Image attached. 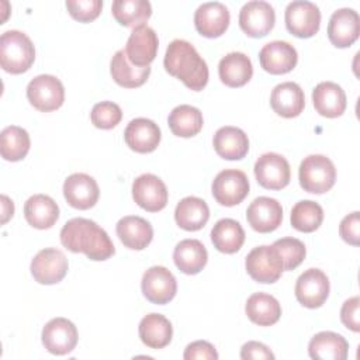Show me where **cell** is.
Returning <instances> with one entry per match:
<instances>
[{
  "mask_svg": "<svg viewBox=\"0 0 360 360\" xmlns=\"http://www.w3.org/2000/svg\"><path fill=\"white\" fill-rule=\"evenodd\" d=\"M60 243L73 253H84L90 260L101 262L115 253L108 233L94 221L72 218L60 229Z\"/></svg>",
  "mask_w": 360,
  "mask_h": 360,
  "instance_id": "cell-1",
  "label": "cell"
},
{
  "mask_svg": "<svg viewBox=\"0 0 360 360\" xmlns=\"http://www.w3.org/2000/svg\"><path fill=\"white\" fill-rule=\"evenodd\" d=\"M165 69L181 80L193 91L202 90L208 83V66L197 49L184 39H173L165 53Z\"/></svg>",
  "mask_w": 360,
  "mask_h": 360,
  "instance_id": "cell-2",
  "label": "cell"
},
{
  "mask_svg": "<svg viewBox=\"0 0 360 360\" xmlns=\"http://www.w3.org/2000/svg\"><path fill=\"white\" fill-rule=\"evenodd\" d=\"M35 60V48L28 35L8 30L0 37V65L11 75L27 72Z\"/></svg>",
  "mask_w": 360,
  "mask_h": 360,
  "instance_id": "cell-3",
  "label": "cell"
},
{
  "mask_svg": "<svg viewBox=\"0 0 360 360\" xmlns=\"http://www.w3.org/2000/svg\"><path fill=\"white\" fill-rule=\"evenodd\" d=\"M298 180L304 191L323 194L329 191L336 181L335 165L323 155H309L304 158L300 165Z\"/></svg>",
  "mask_w": 360,
  "mask_h": 360,
  "instance_id": "cell-4",
  "label": "cell"
},
{
  "mask_svg": "<svg viewBox=\"0 0 360 360\" xmlns=\"http://www.w3.org/2000/svg\"><path fill=\"white\" fill-rule=\"evenodd\" d=\"M245 267L248 274L262 284L276 283L284 271L281 256L273 245L253 248L246 256Z\"/></svg>",
  "mask_w": 360,
  "mask_h": 360,
  "instance_id": "cell-5",
  "label": "cell"
},
{
  "mask_svg": "<svg viewBox=\"0 0 360 360\" xmlns=\"http://www.w3.org/2000/svg\"><path fill=\"white\" fill-rule=\"evenodd\" d=\"M27 98L38 111H55L65 101V89L56 76L39 75L28 83Z\"/></svg>",
  "mask_w": 360,
  "mask_h": 360,
  "instance_id": "cell-6",
  "label": "cell"
},
{
  "mask_svg": "<svg viewBox=\"0 0 360 360\" xmlns=\"http://www.w3.org/2000/svg\"><path fill=\"white\" fill-rule=\"evenodd\" d=\"M287 30L298 38H311L319 31L321 11L315 3L297 0L288 3L284 13Z\"/></svg>",
  "mask_w": 360,
  "mask_h": 360,
  "instance_id": "cell-7",
  "label": "cell"
},
{
  "mask_svg": "<svg viewBox=\"0 0 360 360\" xmlns=\"http://www.w3.org/2000/svg\"><path fill=\"white\" fill-rule=\"evenodd\" d=\"M249 187V180L242 170L225 169L215 176L211 190L218 204L233 207L246 198Z\"/></svg>",
  "mask_w": 360,
  "mask_h": 360,
  "instance_id": "cell-8",
  "label": "cell"
},
{
  "mask_svg": "<svg viewBox=\"0 0 360 360\" xmlns=\"http://www.w3.org/2000/svg\"><path fill=\"white\" fill-rule=\"evenodd\" d=\"M68 267L69 263L62 250L55 248H45L34 256L30 269L37 283L51 285L65 278Z\"/></svg>",
  "mask_w": 360,
  "mask_h": 360,
  "instance_id": "cell-9",
  "label": "cell"
},
{
  "mask_svg": "<svg viewBox=\"0 0 360 360\" xmlns=\"http://www.w3.org/2000/svg\"><path fill=\"white\" fill-rule=\"evenodd\" d=\"M276 22V13L270 3L263 0H252L243 4L239 11V27L252 38L267 35Z\"/></svg>",
  "mask_w": 360,
  "mask_h": 360,
  "instance_id": "cell-10",
  "label": "cell"
},
{
  "mask_svg": "<svg viewBox=\"0 0 360 360\" xmlns=\"http://www.w3.org/2000/svg\"><path fill=\"white\" fill-rule=\"evenodd\" d=\"M255 176L257 183L267 190H281L288 186L291 169L287 159L278 153H263L255 163Z\"/></svg>",
  "mask_w": 360,
  "mask_h": 360,
  "instance_id": "cell-11",
  "label": "cell"
},
{
  "mask_svg": "<svg viewBox=\"0 0 360 360\" xmlns=\"http://www.w3.org/2000/svg\"><path fill=\"white\" fill-rule=\"evenodd\" d=\"M141 288L148 301L163 305L174 298L177 292V281L169 269L163 266H152L143 273Z\"/></svg>",
  "mask_w": 360,
  "mask_h": 360,
  "instance_id": "cell-12",
  "label": "cell"
},
{
  "mask_svg": "<svg viewBox=\"0 0 360 360\" xmlns=\"http://www.w3.org/2000/svg\"><path fill=\"white\" fill-rule=\"evenodd\" d=\"M329 278L319 269L305 270L295 283V298L307 308H319L329 295Z\"/></svg>",
  "mask_w": 360,
  "mask_h": 360,
  "instance_id": "cell-13",
  "label": "cell"
},
{
  "mask_svg": "<svg viewBox=\"0 0 360 360\" xmlns=\"http://www.w3.org/2000/svg\"><path fill=\"white\" fill-rule=\"evenodd\" d=\"M132 198L145 211L158 212L166 207L169 193L162 179L152 173H145L134 180Z\"/></svg>",
  "mask_w": 360,
  "mask_h": 360,
  "instance_id": "cell-14",
  "label": "cell"
},
{
  "mask_svg": "<svg viewBox=\"0 0 360 360\" xmlns=\"http://www.w3.org/2000/svg\"><path fill=\"white\" fill-rule=\"evenodd\" d=\"M42 345L45 349L56 356H63L77 345L79 335L75 323L66 318H53L42 329Z\"/></svg>",
  "mask_w": 360,
  "mask_h": 360,
  "instance_id": "cell-15",
  "label": "cell"
},
{
  "mask_svg": "<svg viewBox=\"0 0 360 360\" xmlns=\"http://www.w3.org/2000/svg\"><path fill=\"white\" fill-rule=\"evenodd\" d=\"M158 48H159L158 34L155 32L153 28L145 24L132 30L124 51L127 53L128 60L132 65L138 68H145L155 60Z\"/></svg>",
  "mask_w": 360,
  "mask_h": 360,
  "instance_id": "cell-16",
  "label": "cell"
},
{
  "mask_svg": "<svg viewBox=\"0 0 360 360\" xmlns=\"http://www.w3.org/2000/svg\"><path fill=\"white\" fill-rule=\"evenodd\" d=\"M63 195L68 204L77 210H89L100 197L97 181L86 173H73L63 183Z\"/></svg>",
  "mask_w": 360,
  "mask_h": 360,
  "instance_id": "cell-17",
  "label": "cell"
},
{
  "mask_svg": "<svg viewBox=\"0 0 360 360\" xmlns=\"http://www.w3.org/2000/svg\"><path fill=\"white\" fill-rule=\"evenodd\" d=\"M246 219L252 229L260 233L276 231L283 221V207L276 198L257 197L246 210Z\"/></svg>",
  "mask_w": 360,
  "mask_h": 360,
  "instance_id": "cell-18",
  "label": "cell"
},
{
  "mask_svg": "<svg viewBox=\"0 0 360 360\" xmlns=\"http://www.w3.org/2000/svg\"><path fill=\"white\" fill-rule=\"evenodd\" d=\"M360 34V17L356 10L343 7L329 18L328 38L336 48H347L357 41Z\"/></svg>",
  "mask_w": 360,
  "mask_h": 360,
  "instance_id": "cell-19",
  "label": "cell"
},
{
  "mask_svg": "<svg viewBox=\"0 0 360 360\" xmlns=\"http://www.w3.org/2000/svg\"><path fill=\"white\" fill-rule=\"evenodd\" d=\"M260 66L271 75H284L291 72L297 62V49L287 41H271L263 45L259 52Z\"/></svg>",
  "mask_w": 360,
  "mask_h": 360,
  "instance_id": "cell-20",
  "label": "cell"
},
{
  "mask_svg": "<svg viewBox=\"0 0 360 360\" xmlns=\"http://www.w3.org/2000/svg\"><path fill=\"white\" fill-rule=\"evenodd\" d=\"M229 11L219 1H208L198 6L194 13L195 30L207 38L221 37L229 25Z\"/></svg>",
  "mask_w": 360,
  "mask_h": 360,
  "instance_id": "cell-21",
  "label": "cell"
},
{
  "mask_svg": "<svg viewBox=\"0 0 360 360\" xmlns=\"http://www.w3.org/2000/svg\"><path fill=\"white\" fill-rule=\"evenodd\" d=\"M162 134L156 122L148 118H135L129 121L124 131L125 143L138 153L153 152L160 142Z\"/></svg>",
  "mask_w": 360,
  "mask_h": 360,
  "instance_id": "cell-22",
  "label": "cell"
},
{
  "mask_svg": "<svg viewBox=\"0 0 360 360\" xmlns=\"http://www.w3.org/2000/svg\"><path fill=\"white\" fill-rule=\"evenodd\" d=\"M270 105L276 114L284 118L298 117L305 107L304 90L294 82L277 84L270 94Z\"/></svg>",
  "mask_w": 360,
  "mask_h": 360,
  "instance_id": "cell-23",
  "label": "cell"
},
{
  "mask_svg": "<svg viewBox=\"0 0 360 360\" xmlns=\"http://www.w3.org/2000/svg\"><path fill=\"white\" fill-rule=\"evenodd\" d=\"M115 232L122 245L132 250L145 249L153 238L152 225L145 218L138 215L122 217L117 222Z\"/></svg>",
  "mask_w": 360,
  "mask_h": 360,
  "instance_id": "cell-24",
  "label": "cell"
},
{
  "mask_svg": "<svg viewBox=\"0 0 360 360\" xmlns=\"http://www.w3.org/2000/svg\"><path fill=\"white\" fill-rule=\"evenodd\" d=\"M312 103L322 117L336 118L346 110V94L338 83L321 82L312 90Z\"/></svg>",
  "mask_w": 360,
  "mask_h": 360,
  "instance_id": "cell-25",
  "label": "cell"
},
{
  "mask_svg": "<svg viewBox=\"0 0 360 360\" xmlns=\"http://www.w3.org/2000/svg\"><path fill=\"white\" fill-rule=\"evenodd\" d=\"M218 156L226 160H240L249 150L248 135L238 127H221L212 139Z\"/></svg>",
  "mask_w": 360,
  "mask_h": 360,
  "instance_id": "cell-26",
  "label": "cell"
},
{
  "mask_svg": "<svg viewBox=\"0 0 360 360\" xmlns=\"http://www.w3.org/2000/svg\"><path fill=\"white\" fill-rule=\"evenodd\" d=\"M25 221L37 229L52 228L59 218V207L46 194H34L24 204Z\"/></svg>",
  "mask_w": 360,
  "mask_h": 360,
  "instance_id": "cell-27",
  "label": "cell"
},
{
  "mask_svg": "<svg viewBox=\"0 0 360 360\" xmlns=\"http://www.w3.org/2000/svg\"><path fill=\"white\" fill-rule=\"evenodd\" d=\"M347 352V340L342 335L330 330L314 335L308 345L309 357L315 360H346Z\"/></svg>",
  "mask_w": 360,
  "mask_h": 360,
  "instance_id": "cell-28",
  "label": "cell"
},
{
  "mask_svg": "<svg viewBox=\"0 0 360 360\" xmlns=\"http://www.w3.org/2000/svg\"><path fill=\"white\" fill-rule=\"evenodd\" d=\"M218 75L225 86L242 87L252 79L253 66L243 52H231L219 60Z\"/></svg>",
  "mask_w": 360,
  "mask_h": 360,
  "instance_id": "cell-29",
  "label": "cell"
},
{
  "mask_svg": "<svg viewBox=\"0 0 360 360\" xmlns=\"http://www.w3.org/2000/svg\"><path fill=\"white\" fill-rule=\"evenodd\" d=\"M173 260L180 271L191 276L200 273L205 267L208 253L198 239H183L174 248Z\"/></svg>",
  "mask_w": 360,
  "mask_h": 360,
  "instance_id": "cell-30",
  "label": "cell"
},
{
  "mask_svg": "<svg viewBox=\"0 0 360 360\" xmlns=\"http://www.w3.org/2000/svg\"><path fill=\"white\" fill-rule=\"evenodd\" d=\"M138 333L142 343L148 347L163 349L172 340L173 326L166 316L152 312L141 319Z\"/></svg>",
  "mask_w": 360,
  "mask_h": 360,
  "instance_id": "cell-31",
  "label": "cell"
},
{
  "mask_svg": "<svg viewBox=\"0 0 360 360\" xmlns=\"http://www.w3.org/2000/svg\"><path fill=\"white\" fill-rule=\"evenodd\" d=\"M210 218V208L202 198L190 195L180 200L174 210L176 224L184 231H200Z\"/></svg>",
  "mask_w": 360,
  "mask_h": 360,
  "instance_id": "cell-32",
  "label": "cell"
},
{
  "mask_svg": "<svg viewBox=\"0 0 360 360\" xmlns=\"http://www.w3.org/2000/svg\"><path fill=\"white\" fill-rule=\"evenodd\" d=\"M110 72L117 84L127 89H135L142 86L149 75H150V66L138 68L132 65L124 49H120L114 53L111 63H110Z\"/></svg>",
  "mask_w": 360,
  "mask_h": 360,
  "instance_id": "cell-33",
  "label": "cell"
},
{
  "mask_svg": "<svg viewBox=\"0 0 360 360\" xmlns=\"http://www.w3.org/2000/svg\"><path fill=\"white\" fill-rule=\"evenodd\" d=\"M245 312L253 323L259 326H271L281 316V305L270 294L255 292L248 298Z\"/></svg>",
  "mask_w": 360,
  "mask_h": 360,
  "instance_id": "cell-34",
  "label": "cell"
},
{
  "mask_svg": "<svg viewBox=\"0 0 360 360\" xmlns=\"http://www.w3.org/2000/svg\"><path fill=\"white\" fill-rule=\"evenodd\" d=\"M211 240L217 250L232 255L236 253L245 242L242 225L232 218H222L211 229Z\"/></svg>",
  "mask_w": 360,
  "mask_h": 360,
  "instance_id": "cell-35",
  "label": "cell"
},
{
  "mask_svg": "<svg viewBox=\"0 0 360 360\" xmlns=\"http://www.w3.org/2000/svg\"><path fill=\"white\" fill-rule=\"evenodd\" d=\"M170 131L180 138H191L197 135L204 124L202 112L193 105L180 104L172 110L167 118Z\"/></svg>",
  "mask_w": 360,
  "mask_h": 360,
  "instance_id": "cell-36",
  "label": "cell"
},
{
  "mask_svg": "<svg viewBox=\"0 0 360 360\" xmlns=\"http://www.w3.org/2000/svg\"><path fill=\"white\" fill-rule=\"evenodd\" d=\"M111 11L121 25L136 28L150 18L152 6L148 0H115Z\"/></svg>",
  "mask_w": 360,
  "mask_h": 360,
  "instance_id": "cell-37",
  "label": "cell"
},
{
  "mask_svg": "<svg viewBox=\"0 0 360 360\" xmlns=\"http://www.w3.org/2000/svg\"><path fill=\"white\" fill-rule=\"evenodd\" d=\"M31 141L28 132L17 125L6 127L0 134V153L4 160L18 162L30 150Z\"/></svg>",
  "mask_w": 360,
  "mask_h": 360,
  "instance_id": "cell-38",
  "label": "cell"
},
{
  "mask_svg": "<svg viewBox=\"0 0 360 360\" xmlns=\"http://www.w3.org/2000/svg\"><path fill=\"white\" fill-rule=\"evenodd\" d=\"M291 225L300 232H314L323 221L322 207L311 200L298 201L291 210Z\"/></svg>",
  "mask_w": 360,
  "mask_h": 360,
  "instance_id": "cell-39",
  "label": "cell"
},
{
  "mask_svg": "<svg viewBox=\"0 0 360 360\" xmlns=\"http://www.w3.org/2000/svg\"><path fill=\"white\" fill-rule=\"evenodd\" d=\"M273 246L277 249L278 255L281 256L284 270H294L295 267H298L304 262L307 255L305 245L297 238L287 236V238L277 239L273 243Z\"/></svg>",
  "mask_w": 360,
  "mask_h": 360,
  "instance_id": "cell-40",
  "label": "cell"
},
{
  "mask_svg": "<svg viewBox=\"0 0 360 360\" xmlns=\"http://www.w3.org/2000/svg\"><path fill=\"white\" fill-rule=\"evenodd\" d=\"M122 118V111L118 104L112 101H101L94 104L90 120L96 128L111 129L120 124Z\"/></svg>",
  "mask_w": 360,
  "mask_h": 360,
  "instance_id": "cell-41",
  "label": "cell"
},
{
  "mask_svg": "<svg viewBox=\"0 0 360 360\" xmlns=\"http://www.w3.org/2000/svg\"><path fill=\"white\" fill-rule=\"evenodd\" d=\"M66 8L75 20L80 22H90L100 15L103 8V1L101 0H66Z\"/></svg>",
  "mask_w": 360,
  "mask_h": 360,
  "instance_id": "cell-42",
  "label": "cell"
},
{
  "mask_svg": "<svg viewBox=\"0 0 360 360\" xmlns=\"http://www.w3.org/2000/svg\"><path fill=\"white\" fill-rule=\"evenodd\" d=\"M339 233L345 242L357 246L360 239V212L354 211L346 215L339 225Z\"/></svg>",
  "mask_w": 360,
  "mask_h": 360,
  "instance_id": "cell-43",
  "label": "cell"
},
{
  "mask_svg": "<svg viewBox=\"0 0 360 360\" xmlns=\"http://www.w3.org/2000/svg\"><path fill=\"white\" fill-rule=\"evenodd\" d=\"M359 309H360V298L357 295L346 300L343 302L342 308H340V321H342V323L353 332L360 330Z\"/></svg>",
  "mask_w": 360,
  "mask_h": 360,
  "instance_id": "cell-44",
  "label": "cell"
},
{
  "mask_svg": "<svg viewBox=\"0 0 360 360\" xmlns=\"http://www.w3.org/2000/svg\"><path fill=\"white\" fill-rule=\"evenodd\" d=\"M183 357L184 360H217L218 353L210 342L195 340L187 345Z\"/></svg>",
  "mask_w": 360,
  "mask_h": 360,
  "instance_id": "cell-45",
  "label": "cell"
},
{
  "mask_svg": "<svg viewBox=\"0 0 360 360\" xmlns=\"http://www.w3.org/2000/svg\"><path fill=\"white\" fill-rule=\"evenodd\" d=\"M240 359L243 360H267V359H274L273 352L263 343L250 340L245 343L240 349Z\"/></svg>",
  "mask_w": 360,
  "mask_h": 360,
  "instance_id": "cell-46",
  "label": "cell"
},
{
  "mask_svg": "<svg viewBox=\"0 0 360 360\" xmlns=\"http://www.w3.org/2000/svg\"><path fill=\"white\" fill-rule=\"evenodd\" d=\"M1 224H6L14 214V204L7 195H1Z\"/></svg>",
  "mask_w": 360,
  "mask_h": 360,
  "instance_id": "cell-47",
  "label": "cell"
}]
</instances>
